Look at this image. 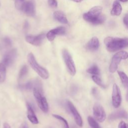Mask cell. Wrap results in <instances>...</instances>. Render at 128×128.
Here are the masks:
<instances>
[{"mask_svg": "<svg viewBox=\"0 0 128 128\" xmlns=\"http://www.w3.org/2000/svg\"><path fill=\"white\" fill-rule=\"evenodd\" d=\"M92 80L98 86H100L102 88H106V86L104 84L101 78L98 76H96V75H92Z\"/></svg>", "mask_w": 128, "mask_h": 128, "instance_id": "obj_25", "label": "cell"}, {"mask_svg": "<svg viewBox=\"0 0 128 128\" xmlns=\"http://www.w3.org/2000/svg\"><path fill=\"white\" fill-rule=\"evenodd\" d=\"M45 37L46 34L44 33H42L36 36L28 35L26 36V40L32 45L39 46L42 44Z\"/></svg>", "mask_w": 128, "mask_h": 128, "instance_id": "obj_11", "label": "cell"}, {"mask_svg": "<svg viewBox=\"0 0 128 128\" xmlns=\"http://www.w3.org/2000/svg\"><path fill=\"white\" fill-rule=\"evenodd\" d=\"M6 78V67L2 64L0 63V82H4Z\"/></svg>", "mask_w": 128, "mask_h": 128, "instance_id": "obj_22", "label": "cell"}, {"mask_svg": "<svg viewBox=\"0 0 128 128\" xmlns=\"http://www.w3.org/2000/svg\"><path fill=\"white\" fill-rule=\"evenodd\" d=\"M3 126H4V128H11L10 125L7 122H4V124Z\"/></svg>", "mask_w": 128, "mask_h": 128, "instance_id": "obj_33", "label": "cell"}, {"mask_svg": "<svg viewBox=\"0 0 128 128\" xmlns=\"http://www.w3.org/2000/svg\"><path fill=\"white\" fill-rule=\"evenodd\" d=\"M128 113L124 110H119L112 112L108 117L110 121H113L120 118H127Z\"/></svg>", "mask_w": 128, "mask_h": 128, "instance_id": "obj_14", "label": "cell"}, {"mask_svg": "<svg viewBox=\"0 0 128 128\" xmlns=\"http://www.w3.org/2000/svg\"><path fill=\"white\" fill-rule=\"evenodd\" d=\"M15 6L18 10L24 12L28 16H33L36 14V6L32 0H16Z\"/></svg>", "mask_w": 128, "mask_h": 128, "instance_id": "obj_3", "label": "cell"}, {"mask_svg": "<svg viewBox=\"0 0 128 128\" xmlns=\"http://www.w3.org/2000/svg\"><path fill=\"white\" fill-rule=\"evenodd\" d=\"M26 108H27V117L28 120L33 124H38V120L32 108L28 103L26 104Z\"/></svg>", "mask_w": 128, "mask_h": 128, "instance_id": "obj_17", "label": "cell"}, {"mask_svg": "<svg viewBox=\"0 0 128 128\" xmlns=\"http://www.w3.org/2000/svg\"><path fill=\"white\" fill-rule=\"evenodd\" d=\"M48 5L52 8H55L58 6V2L56 0H48Z\"/></svg>", "mask_w": 128, "mask_h": 128, "instance_id": "obj_27", "label": "cell"}, {"mask_svg": "<svg viewBox=\"0 0 128 128\" xmlns=\"http://www.w3.org/2000/svg\"><path fill=\"white\" fill-rule=\"evenodd\" d=\"M66 104L70 112L74 116L76 124L79 126L82 127V120L80 114L77 110L76 108L70 101L67 100Z\"/></svg>", "mask_w": 128, "mask_h": 128, "instance_id": "obj_12", "label": "cell"}, {"mask_svg": "<svg viewBox=\"0 0 128 128\" xmlns=\"http://www.w3.org/2000/svg\"><path fill=\"white\" fill-rule=\"evenodd\" d=\"M88 122L92 128H100L98 124L92 116H88Z\"/></svg>", "mask_w": 128, "mask_h": 128, "instance_id": "obj_26", "label": "cell"}, {"mask_svg": "<svg viewBox=\"0 0 128 128\" xmlns=\"http://www.w3.org/2000/svg\"><path fill=\"white\" fill-rule=\"evenodd\" d=\"M54 18L58 22L63 24H66L68 22V19L64 14L61 11H56L53 14Z\"/></svg>", "mask_w": 128, "mask_h": 128, "instance_id": "obj_19", "label": "cell"}, {"mask_svg": "<svg viewBox=\"0 0 128 128\" xmlns=\"http://www.w3.org/2000/svg\"><path fill=\"white\" fill-rule=\"evenodd\" d=\"M17 55L16 50L12 49L7 52L4 55L2 63L6 67L10 66L14 62Z\"/></svg>", "mask_w": 128, "mask_h": 128, "instance_id": "obj_10", "label": "cell"}, {"mask_svg": "<svg viewBox=\"0 0 128 128\" xmlns=\"http://www.w3.org/2000/svg\"><path fill=\"white\" fill-rule=\"evenodd\" d=\"M128 57V54L126 51H120L115 54L111 60L109 66V71L112 72H114L118 69V66L122 60H126Z\"/></svg>", "mask_w": 128, "mask_h": 128, "instance_id": "obj_6", "label": "cell"}, {"mask_svg": "<svg viewBox=\"0 0 128 128\" xmlns=\"http://www.w3.org/2000/svg\"><path fill=\"white\" fill-rule=\"evenodd\" d=\"M66 29L64 26H58L50 30L46 34V36L49 41H52L57 35L62 36L65 34Z\"/></svg>", "mask_w": 128, "mask_h": 128, "instance_id": "obj_13", "label": "cell"}, {"mask_svg": "<svg viewBox=\"0 0 128 128\" xmlns=\"http://www.w3.org/2000/svg\"><path fill=\"white\" fill-rule=\"evenodd\" d=\"M20 128H28V127L26 122H24L21 124Z\"/></svg>", "mask_w": 128, "mask_h": 128, "instance_id": "obj_32", "label": "cell"}, {"mask_svg": "<svg viewBox=\"0 0 128 128\" xmlns=\"http://www.w3.org/2000/svg\"><path fill=\"white\" fill-rule=\"evenodd\" d=\"M52 116L56 119L58 120L60 122L62 125V128H69L68 122L64 118L60 116H59L56 114H53Z\"/></svg>", "mask_w": 128, "mask_h": 128, "instance_id": "obj_23", "label": "cell"}, {"mask_svg": "<svg viewBox=\"0 0 128 128\" xmlns=\"http://www.w3.org/2000/svg\"><path fill=\"white\" fill-rule=\"evenodd\" d=\"M118 128H128L127 125L125 122L124 121H121L119 124L118 126Z\"/></svg>", "mask_w": 128, "mask_h": 128, "instance_id": "obj_31", "label": "cell"}, {"mask_svg": "<svg viewBox=\"0 0 128 128\" xmlns=\"http://www.w3.org/2000/svg\"><path fill=\"white\" fill-rule=\"evenodd\" d=\"M120 0V2H126L128 1V0Z\"/></svg>", "mask_w": 128, "mask_h": 128, "instance_id": "obj_35", "label": "cell"}, {"mask_svg": "<svg viewBox=\"0 0 128 128\" xmlns=\"http://www.w3.org/2000/svg\"><path fill=\"white\" fill-rule=\"evenodd\" d=\"M93 114L94 118L99 122H103L106 118V113L102 106L96 102L93 106Z\"/></svg>", "mask_w": 128, "mask_h": 128, "instance_id": "obj_8", "label": "cell"}, {"mask_svg": "<svg viewBox=\"0 0 128 128\" xmlns=\"http://www.w3.org/2000/svg\"><path fill=\"white\" fill-rule=\"evenodd\" d=\"M102 7L98 6L92 8L87 12L84 14L83 18L86 22L93 24H100L104 23L106 17L102 14Z\"/></svg>", "mask_w": 128, "mask_h": 128, "instance_id": "obj_1", "label": "cell"}, {"mask_svg": "<svg viewBox=\"0 0 128 128\" xmlns=\"http://www.w3.org/2000/svg\"><path fill=\"white\" fill-rule=\"evenodd\" d=\"M74 2H81L82 0H72Z\"/></svg>", "mask_w": 128, "mask_h": 128, "instance_id": "obj_34", "label": "cell"}, {"mask_svg": "<svg viewBox=\"0 0 128 128\" xmlns=\"http://www.w3.org/2000/svg\"><path fill=\"white\" fill-rule=\"evenodd\" d=\"M22 89L25 90H32L35 88H38L40 89L42 88V84L38 80H34L30 81L27 82L26 83L24 84L21 86Z\"/></svg>", "mask_w": 128, "mask_h": 128, "instance_id": "obj_15", "label": "cell"}, {"mask_svg": "<svg viewBox=\"0 0 128 128\" xmlns=\"http://www.w3.org/2000/svg\"><path fill=\"white\" fill-rule=\"evenodd\" d=\"M62 55L68 72L71 76H74L76 73V68L71 54L66 49H64L62 51Z\"/></svg>", "mask_w": 128, "mask_h": 128, "instance_id": "obj_7", "label": "cell"}, {"mask_svg": "<svg viewBox=\"0 0 128 128\" xmlns=\"http://www.w3.org/2000/svg\"><path fill=\"white\" fill-rule=\"evenodd\" d=\"M104 44L106 50L110 52H114L128 46L127 38H119L108 36L104 40Z\"/></svg>", "mask_w": 128, "mask_h": 128, "instance_id": "obj_2", "label": "cell"}, {"mask_svg": "<svg viewBox=\"0 0 128 128\" xmlns=\"http://www.w3.org/2000/svg\"><path fill=\"white\" fill-rule=\"evenodd\" d=\"M100 46V42L98 38L96 36L92 38L86 44V48L90 52H94L97 50Z\"/></svg>", "mask_w": 128, "mask_h": 128, "instance_id": "obj_16", "label": "cell"}, {"mask_svg": "<svg viewBox=\"0 0 128 128\" xmlns=\"http://www.w3.org/2000/svg\"><path fill=\"white\" fill-rule=\"evenodd\" d=\"M122 11V6L118 0H115L112 4V9L110 11V14L112 16H120Z\"/></svg>", "mask_w": 128, "mask_h": 128, "instance_id": "obj_18", "label": "cell"}, {"mask_svg": "<svg viewBox=\"0 0 128 128\" xmlns=\"http://www.w3.org/2000/svg\"><path fill=\"white\" fill-rule=\"evenodd\" d=\"M28 72V68L26 65L23 66L20 68L18 74V80H22L27 74Z\"/></svg>", "mask_w": 128, "mask_h": 128, "instance_id": "obj_24", "label": "cell"}, {"mask_svg": "<svg viewBox=\"0 0 128 128\" xmlns=\"http://www.w3.org/2000/svg\"><path fill=\"white\" fill-rule=\"evenodd\" d=\"M28 63L30 66L43 79H47L48 78L49 74L47 70L40 66L37 62L36 58L32 53L30 52L27 56Z\"/></svg>", "mask_w": 128, "mask_h": 128, "instance_id": "obj_4", "label": "cell"}, {"mask_svg": "<svg viewBox=\"0 0 128 128\" xmlns=\"http://www.w3.org/2000/svg\"><path fill=\"white\" fill-rule=\"evenodd\" d=\"M123 22H124V24L126 26V28H127L128 26V14H126L124 16L123 18Z\"/></svg>", "mask_w": 128, "mask_h": 128, "instance_id": "obj_30", "label": "cell"}, {"mask_svg": "<svg viewBox=\"0 0 128 128\" xmlns=\"http://www.w3.org/2000/svg\"><path fill=\"white\" fill-rule=\"evenodd\" d=\"M118 74L123 86L125 88H127L128 86V78L126 74L124 72L120 70L118 71Z\"/></svg>", "mask_w": 128, "mask_h": 128, "instance_id": "obj_20", "label": "cell"}, {"mask_svg": "<svg viewBox=\"0 0 128 128\" xmlns=\"http://www.w3.org/2000/svg\"><path fill=\"white\" fill-rule=\"evenodd\" d=\"M92 95L96 98H99V94L96 88H94L92 90Z\"/></svg>", "mask_w": 128, "mask_h": 128, "instance_id": "obj_29", "label": "cell"}, {"mask_svg": "<svg viewBox=\"0 0 128 128\" xmlns=\"http://www.w3.org/2000/svg\"><path fill=\"white\" fill-rule=\"evenodd\" d=\"M86 72H87L92 75L99 76L100 74V69L96 64L92 65L90 67L88 68L87 69Z\"/></svg>", "mask_w": 128, "mask_h": 128, "instance_id": "obj_21", "label": "cell"}, {"mask_svg": "<svg viewBox=\"0 0 128 128\" xmlns=\"http://www.w3.org/2000/svg\"><path fill=\"white\" fill-rule=\"evenodd\" d=\"M32 90L38 107L44 112H47L48 110V106L46 98L43 96L42 90L35 88Z\"/></svg>", "mask_w": 128, "mask_h": 128, "instance_id": "obj_5", "label": "cell"}, {"mask_svg": "<svg viewBox=\"0 0 128 128\" xmlns=\"http://www.w3.org/2000/svg\"><path fill=\"white\" fill-rule=\"evenodd\" d=\"M3 42L6 47H10L12 45V41L8 38H4L3 40Z\"/></svg>", "mask_w": 128, "mask_h": 128, "instance_id": "obj_28", "label": "cell"}, {"mask_svg": "<svg viewBox=\"0 0 128 128\" xmlns=\"http://www.w3.org/2000/svg\"><path fill=\"white\" fill-rule=\"evenodd\" d=\"M112 104L114 108H118L122 102V95L120 90L116 84H114L112 87Z\"/></svg>", "mask_w": 128, "mask_h": 128, "instance_id": "obj_9", "label": "cell"}]
</instances>
